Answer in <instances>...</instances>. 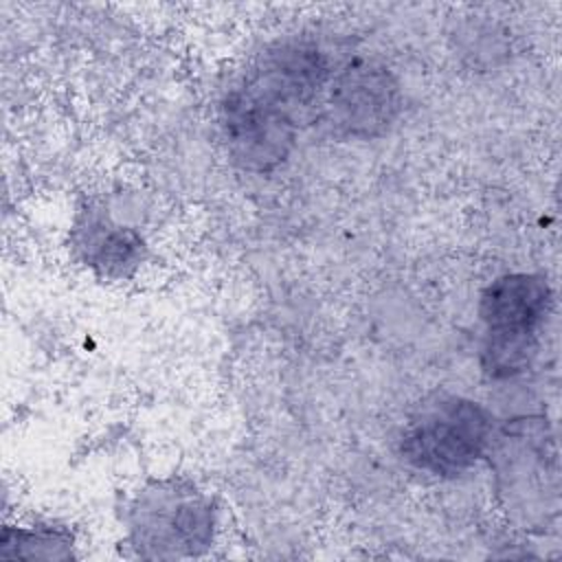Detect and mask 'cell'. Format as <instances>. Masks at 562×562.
<instances>
[{
    "mask_svg": "<svg viewBox=\"0 0 562 562\" xmlns=\"http://www.w3.org/2000/svg\"><path fill=\"white\" fill-rule=\"evenodd\" d=\"M77 248L83 259L103 277H127L143 259V237L127 226L114 224L108 217L86 222L77 231Z\"/></svg>",
    "mask_w": 562,
    "mask_h": 562,
    "instance_id": "obj_6",
    "label": "cell"
},
{
    "mask_svg": "<svg viewBox=\"0 0 562 562\" xmlns=\"http://www.w3.org/2000/svg\"><path fill=\"white\" fill-rule=\"evenodd\" d=\"M492 443V419L483 406L465 397H437L406 424L400 441L404 459L435 476H459Z\"/></svg>",
    "mask_w": 562,
    "mask_h": 562,
    "instance_id": "obj_4",
    "label": "cell"
},
{
    "mask_svg": "<svg viewBox=\"0 0 562 562\" xmlns=\"http://www.w3.org/2000/svg\"><path fill=\"white\" fill-rule=\"evenodd\" d=\"M2 560H70L72 536L59 527H4Z\"/></svg>",
    "mask_w": 562,
    "mask_h": 562,
    "instance_id": "obj_7",
    "label": "cell"
},
{
    "mask_svg": "<svg viewBox=\"0 0 562 562\" xmlns=\"http://www.w3.org/2000/svg\"><path fill=\"white\" fill-rule=\"evenodd\" d=\"M329 121L336 130L356 138H373L386 132L400 112V88L389 68L358 59L329 79Z\"/></svg>",
    "mask_w": 562,
    "mask_h": 562,
    "instance_id": "obj_5",
    "label": "cell"
},
{
    "mask_svg": "<svg viewBox=\"0 0 562 562\" xmlns=\"http://www.w3.org/2000/svg\"><path fill=\"white\" fill-rule=\"evenodd\" d=\"M329 61L312 42L266 48L222 103V130L233 160L255 173L277 169L292 151L301 123L329 83Z\"/></svg>",
    "mask_w": 562,
    "mask_h": 562,
    "instance_id": "obj_1",
    "label": "cell"
},
{
    "mask_svg": "<svg viewBox=\"0 0 562 562\" xmlns=\"http://www.w3.org/2000/svg\"><path fill=\"white\" fill-rule=\"evenodd\" d=\"M211 501L187 479L145 485L130 507V538L138 555L151 560L193 558L213 540Z\"/></svg>",
    "mask_w": 562,
    "mask_h": 562,
    "instance_id": "obj_2",
    "label": "cell"
},
{
    "mask_svg": "<svg viewBox=\"0 0 562 562\" xmlns=\"http://www.w3.org/2000/svg\"><path fill=\"white\" fill-rule=\"evenodd\" d=\"M549 307L551 290L540 274H505L483 290L479 301V316L485 325L481 360L492 378H507L527 367Z\"/></svg>",
    "mask_w": 562,
    "mask_h": 562,
    "instance_id": "obj_3",
    "label": "cell"
}]
</instances>
